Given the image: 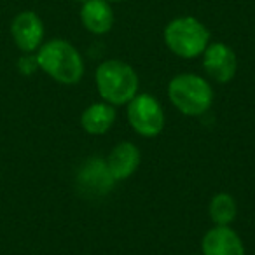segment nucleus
Segmentation results:
<instances>
[{"label": "nucleus", "mask_w": 255, "mask_h": 255, "mask_svg": "<svg viewBox=\"0 0 255 255\" xmlns=\"http://www.w3.org/2000/svg\"><path fill=\"white\" fill-rule=\"evenodd\" d=\"M39 68L60 84H77L84 75V60L74 44L65 39H51L35 53Z\"/></svg>", "instance_id": "obj_1"}, {"label": "nucleus", "mask_w": 255, "mask_h": 255, "mask_svg": "<svg viewBox=\"0 0 255 255\" xmlns=\"http://www.w3.org/2000/svg\"><path fill=\"white\" fill-rule=\"evenodd\" d=\"M114 180L107 161L102 157H89L81 164L77 175H75V185L77 191L86 198H102L112 191Z\"/></svg>", "instance_id": "obj_6"}, {"label": "nucleus", "mask_w": 255, "mask_h": 255, "mask_svg": "<svg viewBox=\"0 0 255 255\" xmlns=\"http://www.w3.org/2000/svg\"><path fill=\"white\" fill-rule=\"evenodd\" d=\"M112 5L107 0H86L81 7V23L89 33L103 35L109 33L114 26Z\"/></svg>", "instance_id": "obj_11"}, {"label": "nucleus", "mask_w": 255, "mask_h": 255, "mask_svg": "<svg viewBox=\"0 0 255 255\" xmlns=\"http://www.w3.org/2000/svg\"><path fill=\"white\" fill-rule=\"evenodd\" d=\"M140 159H142V154H140V149L135 143L121 142L110 150L109 157L105 161L114 180L121 182V180H128V178L135 173L136 168L140 166Z\"/></svg>", "instance_id": "obj_10"}, {"label": "nucleus", "mask_w": 255, "mask_h": 255, "mask_svg": "<svg viewBox=\"0 0 255 255\" xmlns=\"http://www.w3.org/2000/svg\"><path fill=\"white\" fill-rule=\"evenodd\" d=\"M168 98L180 114L199 117L213 103L212 84L198 74H178L168 84Z\"/></svg>", "instance_id": "obj_3"}, {"label": "nucleus", "mask_w": 255, "mask_h": 255, "mask_svg": "<svg viewBox=\"0 0 255 255\" xmlns=\"http://www.w3.org/2000/svg\"><path fill=\"white\" fill-rule=\"evenodd\" d=\"M74 2H79V4H84L86 0H74Z\"/></svg>", "instance_id": "obj_16"}, {"label": "nucleus", "mask_w": 255, "mask_h": 255, "mask_svg": "<svg viewBox=\"0 0 255 255\" xmlns=\"http://www.w3.org/2000/svg\"><path fill=\"white\" fill-rule=\"evenodd\" d=\"M203 255H245V245L231 226H213L201 241Z\"/></svg>", "instance_id": "obj_9"}, {"label": "nucleus", "mask_w": 255, "mask_h": 255, "mask_svg": "<svg viewBox=\"0 0 255 255\" xmlns=\"http://www.w3.org/2000/svg\"><path fill=\"white\" fill-rule=\"evenodd\" d=\"M203 68L212 81L226 84L233 81L238 70L236 53L224 42H210L201 54Z\"/></svg>", "instance_id": "obj_8"}, {"label": "nucleus", "mask_w": 255, "mask_h": 255, "mask_svg": "<svg viewBox=\"0 0 255 255\" xmlns=\"http://www.w3.org/2000/svg\"><path fill=\"white\" fill-rule=\"evenodd\" d=\"M18 67H19V72H21V74H25V75L33 74V72L39 68L35 54H23L21 60H19V63H18Z\"/></svg>", "instance_id": "obj_14"}, {"label": "nucleus", "mask_w": 255, "mask_h": 255, "mask_svg": "<svg viewBox=\"0 0 255 255\" xmlns=\"http://www.w3.org/2000/svg\"><path fill=\"white\" fill-rule=\"evenodd\" d=\"M98 95L114 107L128 105L138 95V75L131 65L121 60H107L98 65L95 74Z\"/></svg>", "instance_id": "obj_2"}, {"label": "nucleus", "mask_w": 255, "mask_h": 255, "mask_svg": "<svg viewBox=\"0 0 255 255\" xmlns=\"http://www.w3.org/2000/svg\"><path fill=\"white\" fill-rule=\"evenodd\" d=\"M107 2H126V0H107Z\"/></svg>", "instance_id": "obj_15"}, {"label": "nucleus", "mask_w": 255, "mask_h": 255, "mask_svg": "<svg viewBox=\"0 0 255 255\" xmlns=\"http://www.w3.org/2000/svg\"><path fill=\"white\" fill-rule=\"evenodd\" d=\"M210 219L215 226H231L238 215V206L236 201L231 194L227 192H220L215 194L210 201L208 206Z\"/></svg>", "instance_id": "obj_13"}, {"label": "nucleus", "mask_w": 255, "mask_h": 255, "mask_svg": "<svg viewBox=\"0 0 255 255\" xmlns=\"http://www.w3.org/2000/svg\"><path fill=\"white\" fill-rule=\"evenodd\" d=\"M164 44L178 58L192 60L210 44V32L194 16H178L164 26Z\"/></svg>", "instance_id": "obj_4"}, {"label": "nucleus", "mask_w": 255, "mask_h": 255, "mask_svg": "<svg viewBox=\"0 0 255 255\" xmlns=\"http://www.w3.org/2000/svg\"><path fill=\"white\" fill-rule=\"evenodd\" d=\"M116 123V107L107 102L89 105L81 116V126L89 135H105Z\"/></svg>", "instance_id": "obj_12"}, {"label": "nucleus", "mask_w": 255, "mask_h": 255, "mask_svg": "<svg viewBox=\"0 0 255 255\" xmlns=\"http://www.w3.org/2000/svg\"><path fill=\"white\" fill-rule=\"evenodd\" d=\"M44 21L33 11H21L11 21V37L16 47L25 54L37 53L44 44Z\"/></svg>", "instance_id": "obj_7"}, {"label": "nucleus", "mask_w": 255, "mask_h": 255, "mask_svg": "<svg viewBox=\"0 0 255 255\" xmlns=\"http://www.w3.org/2000/svg\"><path fill=\"white\" fill-rule=\"evenodd\" d=\"M128 123L145 138L157 136L164 128V110L152 95H136L128 103Z\"/></svg>", "instance_id": "obj_5"}]
</instances>
